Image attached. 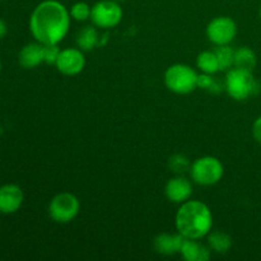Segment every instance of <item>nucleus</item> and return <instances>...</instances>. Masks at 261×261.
<instances>
[{"instance_id": "f257e3e1", "label": "nucleus", "mask_w": 261, "mask_h": 261, "mask_svg": "<svg viewBox=\"0 0 261 261\" xmlns=\"http://www.w3.org/2000/svg\"><path fill=\"white\" fill-rule=\"evenodd\" d=\"M70 18V12L63 3L58 0H43L31 14V33L42 45L59 43L68 35Z\"/></svg>"}, {"instance_id": "f03ea898", "label": "nucleus", "mask_w": 261, "mask_h": 261, "mask_svg": "<svg viewBox=\"0 0 261 261\" xmlns=\"http://www.w3.org/2000/svg\"><path fill=\"white\" fill-rule=\"evenodd\" d=\"M175 223L177 232L185 239L201 240L213 228V214L203 201L188 200L178 208Z\"/></svg>"}, {"instance_id": "7ed1b4c3", "label": "nucleus", "mask_w": 261, "mask_h": 261, "mask_svg": "<svg viewBox=\"0 0 261 261\" xmlns=\"http://www.w3.org/2000/svg\"><path fill=\"white\" fill-rule=\"evenodd\" d=\"M226 91L236 101H246L259 93L260 84L250 70L240 68L229 69L226 76Z\"/></svg>"}, {"instance_id": "20e7f679", "label": "nucleus", "mask_w": 261, "mask_h": 261, "mask_svg": "<svg viewBox=\"0 0 261 261\" xmlns=\"http://www.w3.org/2000/svg\"><path fill=\"white\" fill-rule=\"evenodd\" d=\"M199 74L186 64H173L166 70L165 84L176 94H188L198 88Z\"/></svg>"}, {"instance_id": "39448f33", "label": "nucleus", "mask_w": 261, "mask_h": 261, "mask_svg": "<svg viewBox=\"0 0 261 261\" xmlns=\"http://www.w3.org/2000/svg\"><path fill=\"white\" fill-rule=\"evenodd\" d=\"M224 167L218 158L213 155L200 157L190 166V176L193 181L201 186H213L222 180Z\"/></svg>"}, {"instance_id": "423d86ee", "label": "nucleus", "mask_w": 261, "mask_h": 261, "mask_svg": "<svg viewBox=\"0 0 261 261\" xmlns=\"http://www.w3.org/2000/svg\"><path fill=\"white\" fill-rule=\"evenodd\" d=\"M81 211V203L74 194L60 193L53 198L48 205V214L56 223H69Z\"/></svg>"}, {"instance_id": "0eeeda50", "label": "nucleus", "mask_w": 261, "mask_h": 261, "mask_svg": "<svg viewBox=\"0 0 261 261\" xmlns=\"http://www.w3.org/2000/svg\"><path fill=\"white\" fill-rule=\"evenodd\" d=\"M122 8L116 0H101L92 7L91 19L94 25L102 30L114 28L121 22Z\"/></svg>"}, {"instance_id": "6e6552de", "label": "nucleus", "mask_w": 261, "mask_h": 261, "mask_svg": "<svg viewBox=\"0 0 261 261\" xmlns=\"http://www.w3.org/2000/svg\"><path fill=\"white\" fill-rule=\"evenodd\" d=\"M237 35V24L231 17L219 15L212 19L206 25V36L212 43L217 46L229 45Z\"/></svg>"}, {"instance_id": "1a4fd4ad", "label": "nucleus", "mask_w": 261, "mask_h": 261, "mask_svg": "<svg viewBox=\"0 0 261 261\" xmlns=\"http://www.w3.org/2000/svg\"><path fill=\"white\" fill-rule=\"evenodd\" d=\"M86 65V58L81 48H64L60 51L55 66L64 75H76Z\"/></svg>"}, {"instance_id": "9d476101", "label": "nucleus", "mask_w": 261, "mask_h": 261, "mask_svg": "<svg viewBox=\"0 0 261 261\" xmlns=\"http://www.w3.org/2000/svg\"><path fill=\"white\" fill-rule=\"evenodd\" d=\"M24 195L22 189L14 184H8L0 188V212L4 214H12L19 211Z\"/></svg>"}, {"instance_id": "9b49d317", "label": "nucleus", "mask_w": 261, "mask_h": 261, "mask_svg": "<svg viewBox=\"0 0 261 261\" xmlns=\"http://www.w3.org/2000/svg\"><path fill=\"white\" fill-rule=\"evenodd\" d=\"M165 194L168 200L172 203L182 204L190 200L191 195H193V185L188 178L177 176V177L168 180V182L166 184Z\"/></svg>"}, {"instance_id": "f8f14e48", "label": "nucleus", "mask_w": 261, "mask_h": 261, "mask_svg": "<svg viewBox=\"0 0 261 261\" xmlns=\"http://www.w3.org/2000/svg\"><path fill=\"white\" fill-rule=\"evenodd\" d=\"M185 237L181 233H161L154 239V249L158 254L171 256L178 254Z\"/></svg>"}, {"instance_id": "ddd939ff", "label": "nucleus", "mask_w": 261, "mask_h": 261, "mask_svg": "<svg viewBox=\"0 0 261 261\" xmlns=\"http://www.w3.org/2000/svg\"><path fill=\"white\" fill-rule=\"evenodd\" d=\"M199 240L184 239L180 254L186 261H206L211 259L212 250L198 242Z\"/></svg>"}, {"instance_id": "4468645a", "label": "nucleus", "mask_w": 261, "mask_h": 261, "mask_svg": "<svg viewBox=\"0 0 261 261\" xmlns=\"http://www.w3.org/2000/svg\"><path fill=\"white\" fill-rule=\"evenodd\" d=\"M19 64L24 69H35L43 63V45L40 42L28 43L20 50Z\"/></svg>"}, {"instance_id": "2eb2a0df", "label": "nucleus", "mask_w": 261, "mask_h": 261, "mask_svg": "<svg viewBox=\"0 0 261 261\" xmlns=\"http://www.w3.org/2000/svg\"><path fill=\"white\" fill-rule=\"evenodd\" d=\"M98 32L92 25H86V27L82 28L75 37L76 46L82 51H92L98 45Z\"/></svg>"}, {"instance_id": "dca6fc26", "label": "nucleus", "mask_w": 261, "mask_h": 261, "mask_svg": "<svg viewBox=\"0 0 261 261\" xmlns=\"http://www.w3.org/2000/svg\"><path fill=\"white\" fill-rule=\"evenodd\" d=\"M232 239L229 234L222 231H211L208 234V246L217 254H227L232 247Z\"/></svg>"}, {"instance_id": "f3484780", "label": "nucleus", "mask_w": 261, "mask_h": 261, "mask_svg": "<svg viewBox=\"0 0 261 261\" xmlns=\"http://www.w3.org/2000/svg\"><path fill=\"white\" fill-rule=\"evenodd\" d=\"M256 63V54L254 53L252 48L247 47V46H242V47L237 48L234 51V66L236 68L254 71Z\"/></svg>"}, {"instance_id": "a211bd4d", "label": "nucleus", "mask_w": 261, "mask_h": 261, "mask_svg": "<svg viewBox=\"0 0 261 261\" xmlns=\"http://www.w3.org/2000/svg\"><path fill=\"white\" fill-rule=\"evenodd\" d=\"M196 65L205 74L213 75L217 71H219V63L214 51H203L199 54L196 59Z\"/></svg>"}, {"instance_id": "6ab92c4d", "label": "nucleus", "mask_w": 261, "mask_h": 261, "mask_svg": "<svg viewBox=\"0 0 261 261\" xmlns=\"http://www.w3.org/2000/svg\"><path fill=\"white\" fill-rule=\"evenodd\" d=\"M234 51L229 45L218 46L214 53H216L217 59L219 63V70L228 71L234 66Z\"/></svg>"}, {"instance_id": "aec40b11", "label": "nucleus", "mask_w": 261, "mask_h": 261, "mask_svg": "<svg viewBox=\"0 0 261 261\" xmlns=\"http://www.w3.org/2000/svg\"><path fill=\"white\" fill-rule=\"evenodd\" d=\"M91 5L86 2H76L70 8V17L73 19L78 20V22H84V20L91 19Z\"/></svg>"}, {"instance_id": "412c9836", "label": "nucleus", "mask_w": 261, "mask_h": 261, "mask_svg": "<svg viewBox=\"0 0 261 261\" xmlns=\"http://www.w3.org/2000/svg\"><path fill=\"white\" fill-rule=\"evenodd\" d=\"M198 87L201 89H206L209 92H213V93H218L222 91V86L219 84V82L217 79H214L212 76V74H205L203 73L201 75H199L198 78Z\"/></svg>"}, {"instance_id": "4be33fe9", "label": "nucleus", "mask_w": 261, "mask_h": 261, "mask_svg": "<svg viewBox=\"0 0 261 261\" xmlns=\"http://www.w3.org/2000/svg\"><path fill=\"white\" fill-rule=\"evenodd\" d=\"M60 48L58 43H50V45H43V63L48 65H55L60 55Z\"/></svg>"}, {"instance_id": "5701e85b", "label": "nucleus", "mask_w": 261, "mask_h": 261, "mask_svg": "<svg viewBox=\"0 0 261 261\" xmlns=\"http://www.w3.org/2000/svg\"><path fill=\"white\" fill-rule=\"evenodd\" d=\"M188 166H189L188 158L182 154L173 155V157L170 160V167L172 168L175 172H184V171L188 168Z\"/></svg>"}, {"instance_id": "b1692460", "label": "nucleus", "mask_w": 261, "mask_h": 261, "mask_svg": "<svg viewBox=\"0 0 261 261\" xmlns=\"http://www.w3.org/2000/svg\"><path fill=\"white\" fill-rule=\"evenodd\" d=\"M252 137H254L255 142L261 144V116L257 117L252 124Z\"/></svg>"}, {"instance_id": "393cba45", "label": "nucleus", "mask_w": 261, "mask_h": 261, "mask_svg": "<svg viewBox=\"0 0 261 261\" xmlns=\"http://www.w3.org/2000/svg\"><path fill=\"white\" fill-rule=\"evenodd\" d=\"M8 32V27H7V23L0 18V38L4 37Z\"/></svg>"}, {"instance_id": "a878e982", "label": "nucleus", "mask_w": 261, "mask_h": 261, "mask_svg": "<svg viewBox=\"0 0 261 261\" xmlns=\"http://www.w3.org/2000/svg\"><path fill=\"white\" fill-rule=\"evenodd\" d=\"M259 17L261 18V7H260V10H259Z\"/></svg>"}, {"instance_id": "bb28decb", "label": "nucleus", "mask_w": 261, "mask_h": 261, "mask_svg": "<svg viewBox=\"0 0 261 261\" xmlns=\"http://www.w3.org/2000/svg\"><path fill=\"white\" fill-rule=\"evenodd\" d=\"M0 71H2V60H0Z\"/></svg>"}, {"instance_id": "cd10ccee", "label": "nucleus", "mask_w": 261, "mask_h": 261, "mask_svg": "<svg viewBox=\"0 0 261 261\" xmlns=\"http://www.w3.org/2000/svg\"><path fill=\"white\" fill-rule=\"evenodd\" d=\"M116 2H124V0H116Z\"/></svg>"}]
</instances>
